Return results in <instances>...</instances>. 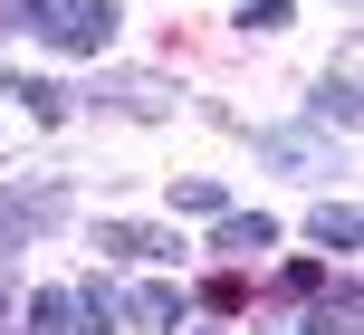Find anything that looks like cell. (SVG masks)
<instances>
[{
	"label": "cell",
	"mask_w": 364,
	"mask_h": 335,
	"mask_svg": "<svg viewBox=\"0 0 364 335\" xmlns=\"http://www.w3.org/2000/svg\"><path fill=\"white\" fill-rule=\"evenodd\" d=\"M115 29H125V10H115V0H58L38 38H48L58 57H106V48H115Z\"/></svg>",
	"instance_id": "obj_1"
},
{
	"label": "cell",
	"mask_w": 364,
	"mask_h": 335,
	"mask_svg": "<svg viewBox=\"0 0 364 335\" xmlns=\"http://www.w3.org/2000/svg\"><path fill=\"white\" fill-rule=\"evenodd\" d=\"M211 249H220V259H259V249H278V221H269V211H220Z\"/></svg>",
	"instance_id": "obj_2"
},
{
	"label": "cell",
	"mask_w": 364,
	"mask_h": 335,
	"mask_svg": "<svg viewBox=\"0 0 364 335\" xmlns=\"http://www.w3.org/2000/svg\"><path fill=\"white\" fill-rule=\"evenodd\" d=\"M182 307H192V297H182L173 278H154V287H134V297H125V317H134V326H154V335H173V326H182Z\"/></svg>",
	"instance_id": "obj_3"
},
{
	"label": "cell",
	"mask_w": 364,
	"mask_h": 335,
	"mask_svg": "<svg viewBox=\"0 0 364 335\" xmlns=\"http://www.w3.org/2000/svg\"><path fill=\"white\" fill-rule=\"evenodd\" d=\"M355 278H336V287H316V307H307V335H355Z\"/></svg>",
	"instance_id": "obj_4"
},
{
	"label": "cell",
	"mask_w": 364,
	"mask_h": 335,
	"mask_svg": "<svg viewBox=\"0 0 364 335\" xmlns=\"http://www.w3.org/2000/svg\"><path fill=\"white\" fill-rule=\"evenodd\" d=\"M355 115H364V106H355V77H326V87L307 96V125H336V134H355Z\"/></svg>",
	"instance_id": "obj_5"
},
{
	"label": "cell",
	"mask_w": 364,
	"mask_h": 335,
	"mask_svg": "<svg viewBox=\"0 0 364 335\" xmlns=\"http://www.w3.org/2000/svg\"><path fill=\"white\" fill-rule=\"evenodd\" d=\"M106 106H125V115H173V87H164V77H115Z\"/></svg>",
	"instance_id": "obj_6"
},
{
	"label": "cell",
	"mask_w": 364,
	"mask_h": 335,
	"mask_svg": "<svg viewBox=\"0 0 364 335\" xmlns=\"http://www.w3.org/2000/svg\"><path fill=\"white\" fill-rule=\"evenodd\" d=\"M259 163H278V172H297V182H316V144H307V134H259Z\"/></svg>",
	"instance_id": "obj_7"
},
{
	"label": "cell",
	"mask_w": 364,
	"mask_h": 335,
	"mask_svg": "<svg viewBox=\"0 0 364 335\" xmlns=\"http://www.w3.org/2000/svg\"><path fill=\"white\" fill-rule=\"evenodd\" d=\"M77 317H87L77 335H106L115 317H125V287H106V278H87V287H77Z\"/></svg>",
	"instance_id": "obj_8"
},
{
	"label": "cell",
	"mask_w": 364,
	"mask_h": 335,
	"mask_svg": "<svg viewBox=\"0 0 364 335\" xmlns=\"http://www.w3.org/2000/svg\"><path fill=\"white\" fill-rule=\"evenodd\" d=\"M307 230H316V249H355V240H364L355 202H316V221H307Z\"/></svg>",
	"instance_id": "obj_9"
},
{
	"label": "cell",
	"mask_w": 364,
	"mask_h": 335,
	"mask_svg": "<svg viewBox=\"0 0 364 335\" xmlns=\"http://www.w3.org/2000/svg\"><path fill=\"white\" fill-rule=\"evenodd\" d=\"M10 96H19V106L38 115V125H68V87H58V77H19Z\"/></svg>",
	"instance_id": "obj_10"
},
{
	"label": "cell",
	"mask_w": 364,
	"mask_h": 335,
	"mask_svg": "<svg viewBox=\"0 0 364 335\" xmlns=\"http://www.w3.org/2000/svg\"><path fill=\"white\" fill-rule=\"evenodd\" d=\"M173 211H192V221H220L230 202H220V182H211V172H182V182H173Z\"/></svg>",
	"instance_id": "obj_11"
},
{
	"label": "cell",
	"mask_w": 364,
	"mask_h": 335,
	"mask_svg": "<svg viewBox=\"0 0 364 335\" xmlns=\"http://www.w3.org/2000/svg\"><path fill=\"white\" fill-rule=\"evenodd\" d=\"M29 335H77V297H29Z\"/></svg>",
	"instance_id": "obj_12"
},
{
	"label": "cell",
	"mask_w": 364,
	"mask_h": 335,
	"mask_svg": "<svg viewBox=\"0 0 364 335\" xmlns=\"http://www.w3.org/2000/svg\"><path fill=\"white\" fill-rule=\"evenodd\" d=\"M201 307H211V317H250V278H230V268L201 278Z\"/></svg>",
	"instance_id": "obj_13"
},
{
	"label": "cell",
	"mask_w": 364,
	"mask_h": 335,
	"mask_svg": "<svg viewBox=\"0 0 364 335\" xmlns=\"http://www.w3.org/2000/svg\"><path fill=\"white\" fill-rule=\"evenodd\" d=\"M316 287H326V259H288L278 268V297H316Z\"/></svg>",
	"instance_id": "obj_14"
},
{
	"label": "cell",
	"mask_w": 364,
	"mask_h": 335,
	"mask_svg": "<svg viewBox=\"0 0 364 335\" xmlns=\"http://www.w3.org/2000/svg\"><path fill=\"white\" fill-rule=\"evenodd\" d=\"M48 10H58V0H0V29L29 38V29H48Z\"/></svg>",
	"instance_id": "obj_15"
},
{
	"label": "cell",
	"mask_w": 364,
	"mask_h": 335,
	"mask_svg": "<svg viewBox=\"0 0 364 335\" xmlns=\"http://www.w3.org/2000/svg\"><path fill=\"white\" fill-rule=\"evenodd\" d=\"M240 19H250V29H288V0H250Z\"/></svg>",
	"instance_id": "obj_16"
},
{
	"label": "cell",
	"mask_w": 364,
	"mask_h": 335,
	"mask_svg": "<svg viewBox=\"0 0 364 335\" xmlns=\"http://www.w3.org/2000/svg\"><path fill=\"white\" fill-rule=\"evenodd\" d=\"M0 317H10V278H0Z\"/></svg>",
	"instance_id": "obj_17"
},
{
	"label": "cell",
	"mask_w": 364,
	"mask_h": 335,
	"mask_svg": "<svg viewBox=\"0 0 364 335\" xmlns=\"http://www.w3.org/2000/svg\"><path fill=\"white\" fill-rule=\"evenodd\" d=\"M19 335H29V326H19Z\"/></svg>",
	"instance_id": "obj_18"
}]
</instances>
